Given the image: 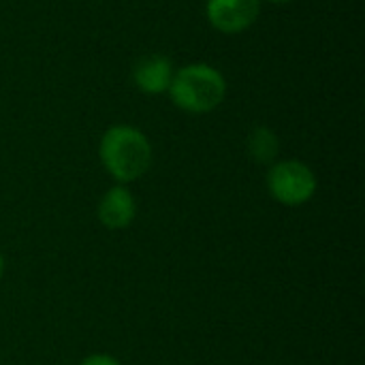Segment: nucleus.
Segmentation results:
<instances>
[{
    "label": "nucleus",
    "mask_w": 365,
    "mask_h": 365,
    "mask_svg": "<svg viewBox=\"0 0 365 365\" xmlns=\"http://www.w3.org/2000/svg\"><path fill=\"white\" fill-rule=\"evenodd\" d=\"M98 156L105 171L120 184H128L148 173L152 165V143L135 126L118 124L105 130Z\"/></svg>",
    "instance_id": "1"
},
{
    "label": "nucleus",
    "mask_w": 365,
    "mask_h": 365,
    "mask_svg": "<svg viewBox=\"0 0 365 365\" xmlns=\"http://www.w3.org/2000/svg\"><path fill=\"white\" fill-rule=\"evenodd\" d=\"M175 107L188 113H207L216 109L227 96V81L222 73L210 64H188L173 73L167 90Z\"/></svg>",
    "instance_id": "2"
},
{
    "label": "nucleus",
    "mask_w": 365,
    "mask_h": 365,
    "mask_svg": "<svg viewBox=\"0 0 365 365\" xmlns=\"http://www.w3.org/2000/svg\"><path fill=\"white\" fill-rule=\"evenodd\" d=\"M267 190L274 201L287 207H297L314 197L317 175L302 160H280L267 171Z\"/></svg>",
    "instance_id": "3"
},
{
    "label": "nucleus",
    "mask_w": 365,
    "mask_h": 365,
    "mask_svg": "<svg viewBox=\"0 0 365 365\" xmlns=\"http://www.w3.org/2000/svg\"><path fill=\"white\" fill-rule=\"evenodd\" d=\"M261 11V0H207L205 13L210 24L225 32L237 34L248 30Z\"/></svg>",
    "instance_id": "4"
},
{
    "label": "nucleus",
    "mask_w": 365,
    "mask_h": 365,
    "mask_svg": "<svg viewBox=\"0 0 365 365\" xmlns=\"http://www.w3.org/2000/svg\"><path fill=\"white\" fill-rule=\"evenodd\" d=\"M96 216L105 229L122 231V229L133 225V220L137 216V201L124 184L111 186L101 197L98 207H96Z\"/></svg>",
    "instance_id": "5"
},
{
    "label": "nucleus",
    "mask_w": 365,
    "mask_h": 365,
    "mask_svg": "<svg viewBox=\"0 0 365 365\" xmlns=\"http://www.w3.org/2000/svg\"><path fill=\"white\" fill-rule=\"evenodd\" d=\"M173 64L169 58L165 56H145L143 60H139L135 64L133 71V79L137 83V88L145 94H160L167 92L173 79Z\"/></svg>",
    "instance_id": "6"
},
{
    "label": "nucleus",
    "mask_w": 365,
    "mask_h": 365,
    "mask_svg": "<svg viewBox=\"0 0 365 365\" xmlns=\"http://www.w3.org/2000/svg\"><path fill=\"white\" fill-rule=\"evenodd\" d=\"M248 154L259 165H274L280 152V139L269 126H257L246 139Z\"/></svg>",
    "instance_id": "7"
},
{
    "label": "nucleus",
    "mask_w": 365,
    "mask_h": 365,
    "mask_svg": "<svg viewBox=\"0 0 365 365\" xmlns=\"http://www.w3.org/2000/svg\"><path fill=\"white\" fill-rule=\"evenodd\" d=\"M79 365H120V361L115 357L107 355V353H96V355L86 357Z\"/></svg>",
    "instance_id": "8"
},
{
    "label": "nucleus",
    "mask_w": 365,
    "mask_h": 365,
    "mask_svg": "<svg viewBox=\"0 0 365 365\" xmlns=\"http://www.w3.org/2000/svg\"><path fill=\"white\" fill-rule=\"evenodd\" d=\"M4 257H2V252H0V278H2V274H4Z\"/></svg>",
    "instance_id": "9"
},
{
    "label": "nucleus",
    "mask_w": 365,
    "mask_h": 365,
    "mask_svg": "<svg viewBox=\"0 0 365 365\" xmlns=\"http://www.w3.org/2000/svg\"><path fill=\"white\" fill-rule=\"evenodd\" d=\"M267 2H276V4H282V2H291V0H267Z\"/></svg>",
    "instance_id": "10"
}]
</instances>
